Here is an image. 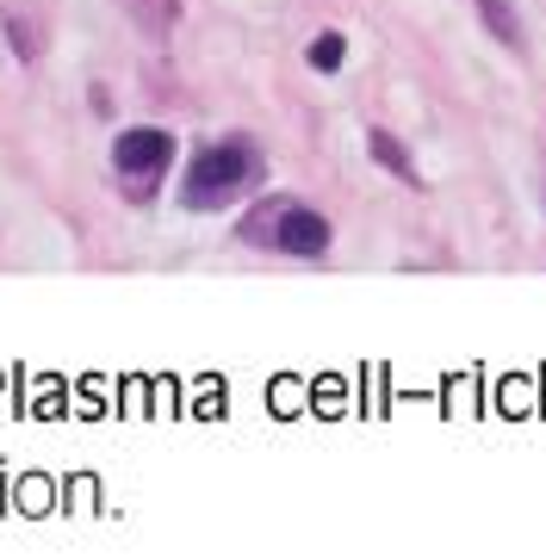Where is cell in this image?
Instances as JSON below:
<instances>
[{
  "mask_svg": "<svg viewBox=\"0 0 546 558\" xmlns=\"http://www.w3.org/2000/svg\"><path fill=\"white\" fill-rule=\"evenodd\" d=\"M262 180V156H255V143H218V149H199L193 168H186V205L193 211H211V205L236 199L243 186Z\"/></svg>",
  "mask_w": 546,
  "mask_h": 558,
  "instance_id": "6da1fadb",
  "label": "cell"
},
{
  "mask_svg": "<svg viewBox=\"0 0 546 558\" xmlns=\"http://www.w3.org/2000/svg\"><path fill=\"white\" fill-rule=\"evenodd\" d=\"M168 156H174V137L156 131V124H137V131H124V137L112 143V161H119L124 180H156L168 168Z\"/></svg>",
  "mask_w": 546,
  "mask_h": 558,
  "instance_id": "7a4b0ae2",
  "label": "cell"
},
{
  "mask_svg": "<svg viewBox=\"0 0 546 558\" xmlns=\"http://www.w3.org/2000/svg\"><path fill=\"white\" fill-rule=\"evenodd\" d=\"M280 248H286V255H324V248H329V218H317V211H304V205L286 199V211H280Z\"/></svg>",
  "mask_w": 546,
  "mask_h": 558,
  "instance_id": "3957f363",
  "label": "cell"
},
{
  "mask_svg": "<svg viewBox=\"0 0 546 558\" xmlns=\"http://www.w3.org/2000/svg\"><path fill=\"white\" fill-rule=\"evenodd\" d=\"M280 211H286V199H267L262 211H248L243 242H255V248H280Z\"/></svg>",
  "mask_w": 546,
  "mask_h": 558,
  "instance_id": "277c9868",
  "label": "cell"
},
{
  "mask_svg": "<svg viewBox=\"0 0 546 558\" xmlns=\"http://www.w3.org/2000/svg\"><path fill=\"white\" fill-rule=\"evenodd\" d=\"M478 7H485V25H490V32H497L509 50H522V13H515V0H478Z\"/></svg>",
  "mask_w": 546,
  "mask_h": 558,
  "instance_id": "5b68a950",
  "label": "cell"
},
{
  "mask_svg": "<svg viewBox=\"0 0 546 558\" xmlns=\"http://www.w3.org/2000/svg\"><path fill=\"white\" fill-rule=\"evenodd\" d=\"M7 38H13V57H20V62H32V57L44 50V38H38V20H32L25 7H13V13H7Z\"/></svg>",
  "mask_w": 546,
  "mask_h": 558,
  "instance_id": "8992f818",
  "label": "cell"
},
{
  "mask_svg": "<svg viewBox=\"0 0 546 558\" xmlns=\"http://www.w3.org/2000/svg\"><path fill=\"white\" fill-rule=\"evenodd\" d=\"M373 156H379V168H391L398 180H416V168H410V156L398 149V143L385 137V131H373Z\"/></svg>",
  "mask_w": 546,
  "mask_h": 558,
  "instance_id": "52a82bcc",
  "label": "cell"
},
{
  "mask_svg": "<svg viewBox=\"0 0 546 558\" xmlns=\"http://www.w3.org/2000/svg\"><path fill=\"white\" fill-rule=\"evenodd\" d=\"M342 57H348V38H342V32H324V38L311 44V62H317L324 75H329V69H342Z\"/></svg>",
  "mask_w": 546,
  "mask_h": 558,
  "instance_id": "ba28073f",
  "label": "cell"
}]
</instances>
